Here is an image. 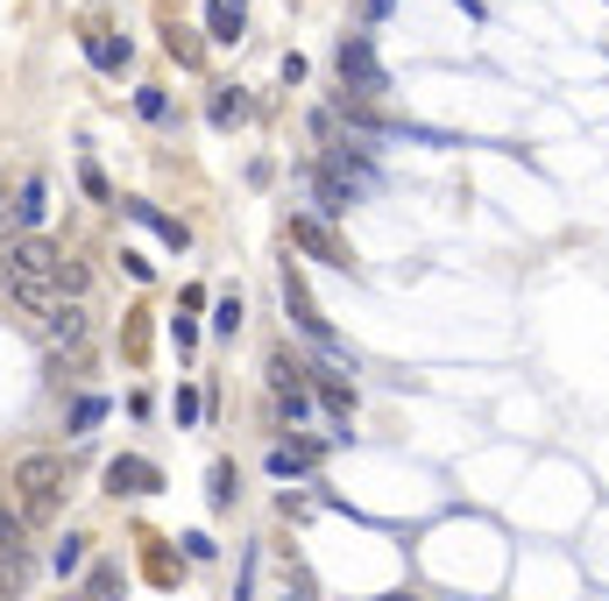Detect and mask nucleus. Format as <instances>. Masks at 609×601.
I'll use <instances>...</instances> for the list:
<instances>
[{
  "label": "nucleus",
  "mask_w": 609,
  "mask_h": 601,
  "mask_svg": "<svg viewBox=\"0 0 609 601\" xmlns=\"http://www.w3.org/2000/svg\"><path fill=\"white\" fill-rule=\"evenodd\" d=\"M93 64H99V71H114V64H128V43H93Z\"/></svg>",
  "instance_id": "obj_21"
},
{
  "label": "nucleus",
  "mask_w": 609,
  "mask_h": 601,
  "mask_svg": "<svg viewBox=\"0 0 609 601\" xmlns=\"http://www.w3.org/2000/svg\"><path fill=\"white\" fill-rule=\"evenodd\" d=\"M65 481H71L65 453H22V460H14V474H8V488L22 495V517L28 523H50L57 503H65Z\"/></svg>",
  "instance_id": "obj_1"
},
{
  "label": "nucleus",
  "mask_w": 609,
  "mask_h": 601,
  "mask_svg": "<svg viewBox=\"0 0 609 601\" xmlns=\"http://www.w3.org/2000/svg\"><path fill=\"white\" fill-rule=\"evenodd\" d=\"M121 213H128V220H142V227H150L156 240H171V248H185V240H191V234H185V220H171V213H156V205H150V199H121Z\"/></svg>",
  "instance_id": "obj_8"
},
{
  "label": "nucleus",
  "mask_w": 609,
  "mask_h": 601,
  "mask_svg": "<svg viewBox=\"0 0 609 601\" xmlns=\"http://www.w3.org/2000/svg\"><path fill=\"white\" fill-rule=\"evenodd\" d=\"M43 340L65 354H85V340H93V311L79 305V297H57L50 311H43Z\"/></svg>",
  "instance_id": "obj_3"
},
{
  "label": "nucleus",
  "mask_w": 609,
  "mask_h": 601,
  "mask_svg": "<svg viewBox=\"0 0 609 601\" xmlns=\"http://www.w3.org/2000/svg\"><path fill=\"white\" fill-rule=\"evenodd\" d=\"M121 594V574L114 566H93V580H85V601H114Z\"/></svg>",
  "instance_id": "obj_16"
},
{
  "label": "nucleus",
  "mask_w": 609,
  "mask_h": 601,
  "mask_svg": "<svg viewBox=\"0 0 609 601\" xmlns=\"http://www.w3.org/2000/svg\"><path fill=\"white\" fill-rule=\"evenodd\" d=\"M206 28H213V43H242V8L213 0V8H206Z\"/></svg>",
  "instance_id": "obj_11"
},
{
  "label": "nucleus",
  "mask_w": 609,
  "mask_h": 601,
  "mask_svg": "<svg viewBox=\"0 0 609 601\" xmlns=\"http://www.w3.org/2000/svg\"><path fill=\"white\" fill-rule=\"evenodd\" d=\"M14 588H22V574H14V566L0 559V601H14Z\"/></svg>",
  "instance_id": "obj_23"
},
{
  "label": "nucleus",
  "mask_w": 609,
  "mask_h": 601,
  "mask_svg": "<svg viewBox=\"0 0 609 601\" xmlns=\"http://www.w3.org/2000/svg\"><path fill=\"white\" fill-rule=\"evenodd\" d=\"M376 601H411V594H376Z\"/></svg>",
  "instance_id": "obj_25"
},
{
  "label": "nucleus",
  "mask_w": 609,
  "mask_h": 601,
  "mask_svg": "<svg viewBox=\"0 0 609 601\" xmlns=\"http://www.w3.org/2000/svg\"><path fill=\"white\" fill-rule=\"evenodd\" d=\"M79 177H85V191H93V199H114V191H107V170H99V163H93V156H85V163H79Z\"/></svg>",
  "instance_id": "obj_20"
},
{
  "label": "nucleus",
  "mask_w": 609,
  "mask_h": 601,
  "mask_svg": "<svg viewBox=\"0 0 609 601\" xmlns=\"http://www.w3.org/2000/svg\"><path fill=\"white\" fill-rule=\"evenodd\" d=\"M14 552H28V517L14 503H0V559H14Z\"/></svg>",
  "instance_id": "obj_10"
},
{
  "label": "nucleus",
  "mask_w": 609,
  "mask_h": 601,
  "mask_svg": "<svg viewBox=\"0 0 609 601\" xmlns=\"http://www.w3.org/2000/svg\"><path fill=\"white\" fill-rule=\"evenodd\" d=\"M270 397H277V417H284V425H319V403H312L305 382H284V389H270Z\"/></svg>",
  "instance_id": "obj_9"
},
{
  "label": "nucleus",
  "mask_w": 609,
  "mask_h": 601,
  "mask_svg": "<svg viewBox=\"0 0 609 601\" xmlns=\"http://www.w3.org/2000/svg\"><path fill=\"white\" fill-rule=\"evenodd\" d=\"M85 291H93V269L65 255V262H57V297H79V305H85Z\"/></svg>",
  "instance_id": "obj_12"
},
{
  "label": "nucleus",
  "mask_w": 609,
  "mask_h": 601,
  "mask_svg": "<svg viewBox=\"0 0 609 601\" xmlns=\"http://www.w3.org/2000/svg\"><path fill=\"white\" fill-rule=\"evenodd\" d=\"M291 240H305V248L319 255V262H333V269H348V262H354V255L340 248V240L326 234V227H319V220H312V213H298V220H291Z\"/></svg>",
  "instance_id": "obj_6"
},
{
  "label": "nucleus",
  "mask_w": 609,
  "mask_h": 601,
  "mask_svg": "<svg viewBox=\"0 0 609 601\" xmlns=\"http://www.w3.org/2000/svg\"><path fill=\"white\" fill-rule=\"evenodd\" d=\"M242 114H248V99L234 93V85H227V93H213V128H234Z\"/></svg>",
  "instance_id": "obj_15"
},
{
  "label": "nucleus",
  "mask_w": 609,
  "mask_h": 601,
  "mask_svg": "<svg viewBox=\"0 0 609 601\" xmlns=\"http://www.w3.org/2000/svg\"><path fill=\"white\" fill-rule=\"evenodd\" d=\"M50 566H57V574H79V566H85V538H79V531H65V545L50 552Z\"/></svg>",
  "instance_id": "obj_14"
},
{
  "label": "nucleus",
  "mask_w": 609,
  "mask_h": 601,
  "mask_svg": "<svg viewBox=\"0 0 609 601\" xmlns=\"http://www.w3.org/2000/svg\"><path fill=\"white\" fill-rule=\"evenodd\" d=\"M319 403L333 417H354V382H340V375H319Z\"/></svg>",
  "instance_id": "obj_13"
},
{
  "label": "nucleus",
  "mask_w": 609,
  "mask_h": 601,
  "mask_svg": "<svg viewBox=\"0 0 609 601\" xmlns=\"http://www.w3.org/2000/svg\"><path fill=\"white\" fill-rule=\"evenodd\" d=\"M43 213H50V185H43V177H22V191H14V205H8V220H14L22 234H36Z\"/></svg>",
  "instance_id": "obj_5"
},
{
  "label": "nucleus",
  "mask_w": 609,
  "mask_h": 601,
  "mask_svg": "<svg viewBox=\"0 0 609 601\" xmlns=\"http://www.w3.org/2000/svg\"><path fill=\"white\" fill-rule=\"evenodd\" d=\"M136 107H142V120H171V99H163L156 85H142V93H136Z\"/></svg>",
  "instance_id": "obj_18"
},
{
  "label": "nucleus",
  "mask_w": 609,
  "mask_h": 601,
  "mask_svg": "<svg viewBox=\"0 0 609 601\" xmlns=\"http://www.w3.org/2000/svg\"><path fill=\"white\" fill-rule=\"evenodd\" d=\"M397 8V0H368V22H383V14H390Z\"/></svg>",
  "instance_id": "obj_24"
},
{
  "label": "nucleus",
  "mask_w": 609,
  "mask_h": 601,
  "mask_svg": "<svg viewBox=\"0 0 609 601\" xmlns=\"http://www.w3.org/2000/svg\"><path fill=\"white\" fill-rule=\"evenodd\" d=\"M390 93V79H383L376 50H368V36H348L340 43V99H354V107H368V99Z\"/></svg>",
  "instance_id": "obj_2"
},
{
  "label": "nucleus",
  "mask_w": 609,
  "mask_h": 601,
  "mask_svg": "<svg viewBox=\"0 0 609 601\" xmlns=\"http://www.w3.org/2000/svg\"><path fill=\"white\" fill-rule=\"evenodd\" d=\"M213 326H220V333H234V326H242V297H220V311H213Z\"/></svg>",
  "instance_id": "obj_22"
},
{
  "label": "nucleus",
  "mask_w": 609,
  "mask_h": 601,
  "mask_svg": "<svg viewBox=\"0 0 609 601\" xmlns=\"http://www.w3.org/2000/svg\"><path fill=\"white\" fill-rule=\"evenodd\" d=\"M107 488H114V495H156V488H163V474L150 468V460L121 453V460H107Z\"/></svg>",
  "instance_id": "obj_4"
},
{
  "label": "nucleus",
  "mask_w": 609,
  "mask_h": 601,
  "mask_svg": "<svg viewBox=\"0 0 609 601\" xmlns=\"http://www.w3.org/2000/svg\"><path fill=\"white\" fill-rule=\"evenodd\" d=\"M227 503H234V468L220 460V468H213V509H227Z\"/></svg>",
  "instance_id": "obj_19"
},
{
  "label": "nucleus",
  "mask_w": 609,
  "mask_h": 601,
  "mask_svg": "<svg viewBox=\"0 0 609 601\" xmlns=\"http://www.w3.org/2000/svg\"><path fill=\"white\" fill-rule=\"evenodd\" d=\"M319 468V446H305V439H277L270 446V474L277 481H298V474H312Z\"/></svg>",
  "instance_id": "obj_7"
},
{
  "label": "nucleus",
  "mask_w": 609,
  "mask_h": 601,
  "mask_svg": "<svg viewBox=\"0 0 609 601\" xmlns=\"http://www.w3.org/2000/svg\"><path fill=\"white\" fill-rule=\"evenodd\" d=\"M99 417H107V403H99V397H85V403H79V411H71V432H79V439H85V432H93V425H99Z\"/></svg>",
  "instance_id": "obj_17"
}]
</instances>
